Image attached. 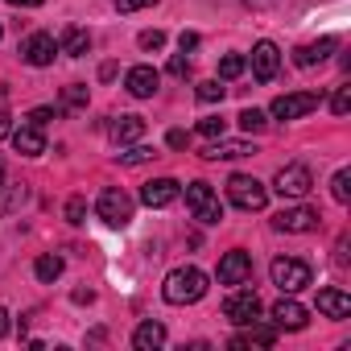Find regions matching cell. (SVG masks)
<instances>
[{
    "mask_svg": "<svg viewBox=\"0 0 351 351\" xmlns=\"http://www.w3.org/2000/svg\"><path fill=\"white\" fill-rule=\"evenodd\" d=\"M207 293V273L195 269V265H182V269H173L161 285V298L169 306H195L199 298Z\"/></svg>",
    "mask_w": 351,
    "mask_h": 351,
    "instance_id": "cell-1",
    "label": "cell"
},
{
    "mask_svg": "<svg viewBox=\"0 0 351 351\" xmlns=\"http://www.w3.org/2000/svg\"><path fill=\"white\" fill-rule=\"evenodd\" d=\"M269 273H273V285H277L281 293H298V289H306V285L314 281V269H310L306 261H298V256H277Z\"/></svg>",
    "mask_w": 351,
    "mask_h": 351,
    "instance_id": "cell-2",
    "label": "cell"
},
{
    "mask_svg": "<svg viewBox=\"0 0 351 351\" xmlns=\"http://www.w3.org/2000/svg\"><path fill=\"white\" fill-rule=\"evenodd\" d=\"M186 207H191V215L199 223H219L223 219V203H219L211 182H191L186 186Z\"/></svg>",
    "mask_w": 351,
    "mask_h": 351,
    "instance_id": "cell-3",
    "label": "cell"
},
{
    "mask_svg": "<svg viewBox=\"0 0 351 351\" xmlns=\"http://www.w3.org/2000/svg\"><path fill=\"white\" fill-rule=\"evenodd\" d=\"M95 215H99L108 228H128V219H132V199H128L120 186H108V191H99V199H95Z\"/></svg>",
    "mask_w": 351,
    "mask_h": 351,
    "instance_id": "cell-4",
    "label": "cell"
},
{
    "mask_svg": "<svg viewBox=\"0 0 351 351\" xmlns=\"http://www.w3.org/2000/svg\"><path fill=\"white\" fill-rule=\"evenodd\" d=\"M228 199H232L240 211H265L269 191H265L256 178H248V173H232V178H228Z\"/></svg>",
    "mask_w": 351,
    "mask_h": 351,
    "instance_id": "cell-5",
    "label": "cell"
},
{
    "mask_svg": "<svg viewBox=\"0 0 351 351\" xmlns=\"http://www.w3.org/2000/svg\"><path fill=\"white\" fill-rule=\"evenodd\" d=\"M310 186H314L310 169L298 165V161H293V165H281V169H277V178H273V191H277L281 199H306Z\"/></svg>",
    "mask_w": 351,
    "mask_h": 351,
    "instance_id": "cell-6",
    "label": "cell"
},
{
    "mask_svg": "<svg viewBox=\"0 0 351 351\" xmlns=\"http://www.w3.org/2000/svg\"><path fill=\"white\" fill-rule=\"evenodd\" d=\"M223 318L236 322V326H248V322H261V298L252 289H236L228 302H223Z\"/></svg>",
    "mask_w": 351,
    "mask_h": 351,
    "instance_id": "cell-7",
    "label": "cell"
},
{
    "mask_svg": "<svg viewBox=\"0 0 351 351\" xmlns=\"http://www.w3.org/2000/svg\"><path fill=\"white\" fill-rule=\"evenodd\" d=\"M314 108H318V95H314V91H293V95H277L269 112H273L277 120H302V116H310Z\"/></svg>",
    "mask_w": 351,
    "mask_h": 351,
    "instance_id": "cell-8",
    "label": "cell"
},
{
    "mask_svg": "<svg viewBox=\"0 0 351 351\" xmlns=\"http://www.w3.org/2000/svg\"><path fill=\"white\" fill-rule=\"evenodd\" d=\"M248 277H252V256L244 248L223 252V261H219V285H248Z\"/></svg>",
    "mask_w": 351,
    "mask_h": 351,
    "instance_id": "cell-9",
    "label": "cell"
},
{
    "mask_svg": "<svg viewBox=\"0 0 351 351\" xmlns=\"http://www.w3.org/2000/svg\"><path fill=\"white\" fill-rule=\"evenodd\" d=\"M269 318H273V326H277V330H302V326L310 322L306 306H302V302H293V293H285V298L269 310Z\"/></svg>",
    "mask_w": 351,
    "mask_h": 351,
    "instance_id": "cell-10",
    "label": "cell"
},
{
    "mask_svg": "<svg viewBox=\"0 0 351 351\" xmlns=\"http://www.w3.org/2000/svg\"><path fill=\"white\" fill-rule=\"evenodd\" d=\"M54 54H58V42H54L50 34H29V38L21 42V58H25L29 66H50Z\"/></svg>",
    "mask_w": 351,
    "mask_h": 351,
    "instance_id": "cell-11",
    "label": "cell"
},
{
    "mask_svg": "<svg viewBox=\"0 0 351 351\" xmlns=\"http://www.w3.org/2000/svg\"><path fill=\"white\" fill-rule=\"evenodd\" d=\"M277 71H281V50H277L273 42H256V46H252V75H256L261 83H273Z\"/></svg>",
    "mask_w": 351,
    "mask_h": 351,
    "instance_id": "cell-12",
    "label": "cell"
},
{
    "mask_svg": "<svg viewBox=\"0 0 351 351\" xmlns=\"http://www.w3.org/2000/svg\"><path fill=\"white\" fill-rule=\"evenodd\" d=\"M273 228H277V232H289V236L314 232V228H318V211H310V207H285V211L273 219Z\"/></svg>",
    "mask_w": 351,
    "mask_h": 351,
    "instance_id": "cell-13",
    "label": "cell"
},
{
    "mask_svg": "<svg viewBox=\"0 0 351 351\" xmlns=\"http://www.w3.org/2000/svg\"><path fill=\"white\" fill-rule=\"evenodd\" d=\"M178 195H182V186L173 182V178H153V182H145V186H141V203H145V207H153V211L169 207Z\"/></svg>",
    "mask_w": 351,
    "mask_h": 351,
    "instance_id": "cell-14",
    "label": "cell"
},
{
    "mask_svg": "<svg viewBox=\"0 0 351 351\" xmlns=\"http://www.w3.org/2000/svg\"><path fill=\"white\" fill-rule=\"evenodd\" d=\"M157 83H161V75H157L153 66H132L128 79H124V87H128L132 99H149V95H157Z\"/></svg>",
    "mask_w": 351,
    "mask_h": 351,
    "instance_id": "cell-15",
    "label": "cell"
},
{
    "mask_svg": "<svg viewBox=\"0 0 351 351\" xmlns=\"http://www.w3.org/2000/svg\"><path fill=\"white\" fill-rule=\"evenodd\" d=\"M108 136H112L116 145H136V141L145 136V120H141V116H116V120L108 124Z\"/></svg>",
    "mask_w": 351,
    "mask_h": 351,
    "instance_id": "cell-16",
    "label": "cell"
},
{
    "mask_svg": "<svg viewBox=\"0 0 351 351\" xmlns=\"http://www.w3.org/2000/svg\"><path fill=\"white\" fill-rule=\"evenodd\" d=\"M13 145H17L21 157H42V153H46V136H42V128H34L29 120L13 132Z\"/></svg>",
    "mask_w": 351,
    "mask_h": 351,
    "instance_id": "cell-17",
    "label": "cell"
},
{
    "mask_svg": "<svg viewBox=\"0 0 351 351\" xmlns=\"http://www.w3.org/2000/svg\"><path fill=\"white\" fill-rule=\"evenodd\" d=\"M252 153H256V149H252L248 141H223V136H219L215 145L203 149L207 161H236V157H252Z\"/></svg>",
    "mask_w": 351,
    "mask_h": 351,
    "instance_id": "cell-18",
    "label": "cell"
},
{
    "mask_svg": "<svg viewBox=\"0 0 351 351\" xmlns=\"http://www.w3.org/2000/svg\"><path fill=\"white\" fill-rule=\"evenodd\" d=\"M318 310H322L326 318H351V293H343V289H322V293H318Z\"/></svg>",
    "mask_w": 351,
    "mask_h": 351,
    "instance_id": "cell-19",
    "label": "cell"
},
{
    "mask_svg": "<svg viewBox=\"0 0 351 351\" xmlns=\"http://www.w3.org/2000/svg\"><path fill=\"white\" fill-rule=\"evenodd\" d=\"M91 50V34L87 29H79V25H71V29H62V42H58V54H66V58H83Z\"/></svg>",
    "mask_w": 351,
    "mask_h": 351,
    "instance_id": "cell-20",
    "label": "cell"
},
{
    "mask_svg": "<svg viewBox=\"0 0 351 351\" xmlns=\"http://www.w3.org/2000/svg\"><path fill=\"white\" fill-rule=\"evenodd\" d=\"M161 343H165V326L153 322V318L132 330V347H136V351H153V347H161Z\"/></svg>",
    "mask_w": 351,
    "mask_h": 351,
    "instance_id": "cell-21",
    "label": "cell"
},
{
    "mask_svg": "<svg viewBox=\"0 0 351 351\" xmlns=\"http://www.w3.org/2000/svg\"><path fill=\"white\" fill-rule=\"evenodd\" d=\"M273 347L277 343V326H256V322H248V330H240L236 339H232V347Z\"/></svg>",
    "mask_w": 351,
    "mask_h": 351,
    "instance_id": "cell-22",
    "label": "cell"
},
{
    "mask_svg": "<svg viewBox=\"0 0 351 351\" xmlns=\"http://www.w3.org/2000/svg\"><path fill=\"white\" fill-rule=\"evenodd\" d=\"M330 50H335V42H330V38H322V42H310V46H298V50H293V62H298V66L306 71V66H314V62H322V58H326Z\"/></svg>",
    "mask_w": 351,
    "mask_h": 351,
    "instance_id": "cell-23",
    "label": "cell"
},
{
    "mask_svg": "<svg viewBox=\"0 0 351 351\" xmlns=\"http://www.w3.org/2000/svg\"><path fill=\"white\" fill-rule=\"evenodd\" d=\"M34 273H38L42 285H54V281L62 277V256H58V252H42V256L34 261Z\"/></svg>",
    "mask_w": 351,
    "mask_h": 351,
    "instance_id": "cell-24",
    "label": "cell"
},
{
    "mask_svg": "<svg viewBox=\"0 0 351 351\" xmlns=\"http://www.w3.org/2000/svg\"><path fill=\"white\" fill-rule=\"evenodd\" d=\"M79 108H87V87H83V83H71V87L62 91V108H58V112H79Z\"/></svg>",
    "mask_w": 351,
    "mask_h": 351,
    "instance_id": "cell-25",
    "label": "cell"
},
{
    "mask_svg": "<svg viewBox=\"0 0 351 351\" xmlns=\"http://www.w3.org/2000/svg\"><path fill=\"white\" fill-rule=\"evenodd\" d=\"M195 95H199V99H203V104H219V99H223V95H228V87H223V83H219V79H203V83H199V87H195Z\"/></svg>",
    "mask_w": 351,
    "mask_h": 351,
    "instance_id": "cell-26",
    "label": "cell"
},
{
    "mask_svg": "<svg viewBox=\"0 0 351 351\" xmlns=\"http://www.w3.org/2000/svg\"><path fill=\"white\" fill-rule=\"evenodd\" d=\"M330 195H335V203H351V169H339L330 178Z\"/></svg>",
    "mask_w": 351,
    "mask_h": 351,
    "instance_id": "cell-27",
    "label": "cell"
},
{
    "mask_svg": "<svg viewBox=\"0 0 351 351\" xmlns=\"http://www.w3.org/2000/svg\"><path fill=\"white\" fill-rule=\"evenodd\" d=\"M120 157V165H145V161H153L157 153L149 149V145H132V149H124V153H116Z\"/></svg>",
    "mask_w": 351,
    "mask_h": 351,
    "instance_id": "cell-28",
    "label": "cell"
},
{
    "mask_svg": "<svg viewBox=\"0 0 351 351\" xmlns=\"http://www.w3.org/2000/svg\"><path fill=\"white\" fill-rule=\"evenodd\" d=\"M236 120H240V128H244V132H261V128L269 124V120H265V112H256V108H244Z\"/></svg>",
    "mask_w": 351,
    "mask_h": 351,
    "instance_id": "cell-29",
    "label": "cell"
},
{
    "mask_svg": "<svg viewBox=\"0 0 351 351\" xmlns=\"http://www.w3.org/2000/svg\"><path fill=\"white\" fill-rule=\"evenodd\" d=\"M244 66H248V62H244L240 54H228V58L219 62V79H240V75H244Z\"/></svg>",
    "mask_w": 351,
    "mask_h": 351,
    "instance_id": "cell-30",
    "label": "cell"
},
{
    "mask_svg": "<svg viewBox=\"0 0 351 351\" xmlns=\"http://www.w3.org/2000/svg\"><path fill=\"white\" fill-rule=\"evenodd\" d=\"M330 112H335V116H347V112H351V87H339V91H335Z\"/></svg>",
    "mask_w": 351,
    "mask_h": 351,
    "instance_id": "cell-31",
    "label": "cell"
},
{
    "mask_svg": "<svg viewBox=\"0 0 351 351\" xmlns=\"http://www.w3.org/2000/svg\"><path fill=\"white\" fill-rule=\"evenodd\" d=\"M223 128H228V120H219V116L199 120V132H203V136H223Z\"/></svg>",
    "mask_w": 351,
    "mask_h": 351,
    "instance_id": "cell-32",
    "label": "cell"
},
{
    "mask_svg": "<svg viewBox=\"0 0 351 351\" xmlns=\"http://www.w3.org/2000/svg\"><path fill=\"white\" fill-rule=\"evenodd\" d=\"M169 75H173V79H186V75H191V58H186V54H173V58H169Z\"/></svg>",
    "mask_w": 351,
    "mask_h": 351,
    "instance_id": "cell-33",
    "label": "cell"
},
{
    "mask_svg": "<svg viewBox=\"0 0 351 351\" xmlns=\"http://www.w3.org/2000/svg\"><path fill=\"white\" fill-rule=\"evenodd\" d=\"M165 46V34L161 29H145L141 34V50H161Z\"/></svg>",
    "mask_w": 351,
    "mask_h": 351,
    "instance_id": "cell-34",
    "label": "cell"
},
{
    "mask_svg": "<svg viewBox=\"0 0 351 351\" xmlns=\"http://www.w3.org/2000/svg\"><path fill=\"white\" fill-rule=\"evenodd\" d=\"M54 116H58V108H34V112H29V124H34V128H46Z\"/></svg>",
    "mask_w": 351,
    "mask_h": 351,
    "instance_id": "cell-35",
    "label": "cell"
},
{
    "mask_svg": "<svg viewBox=\"0 0 351 351\" xmlns=\"http://www.w3.org/2000/svg\"><path fill=\"white\" fill-rule=\"evenodd\" d=\"M83 211H87L83 199H71V203H66V219H71V223H83Z\"/></svg>",
    "mask_w": 351,
    "mask_h": 351,
    "instance_id": "cell-36",
    "label": "cell"
},
{
    "mask_svg": "<svg viewBox=\"0 0 351 351\" xmlns=\"http://www.w3.org/2000/svg\"><path fill=\"white\" fill-rule=\"evenodd\" d=\"M149 5H157V0H116L120 13H136V9H149Z\"/></svg>",
    "mask_w": 351,
    "mask_h": 351,
    "instance_id": "cell-37",
    "label": "cell"
},
{
    "mask_svg": "<svg viewBox=\"0 0 351 351\" xmlns=\"http://www.w3.org/2000/svg\"><path fill=\"white\" fill-rule=\"evenodd\" d=\"M5 136H13V116L0 108V141H5Z\"/></svg>",
    "mask_w": 351,
    "mask_h": 351,
    "instance_id": "cell-38",
    "label": "cell"
},
{
    "mask_svg": "<svg viewBox=\"0 0 351 351\" xmlns=\"http://www.w3.org/2000/svg\"><path fill=\"white\" fill-rule=\"evenodd\" d=\"M178 46H182V54L199 50V34H182V38H178Z\"/></svg>",
    "mask_w": 351,
    "mask_h": 351,
    "instance_id": "cell-39",
    "label": "cell"
},
{
    "mask_svg": "<svg viewBox=\"0 0 351 351\" xmlns=\"http://www.w3.org/2000/svg\"><path fill=\"white\" fill-rule=\"evenodd\" d=\"M165 141H169V149H186V132H178V128H173Z\"/></svg>",
    "mask_w": 351,
    "mask_h": 351,
    "instance_id": "cell-40",
    "label": "cell"
},
{
    "mask_svg": "<svg viewBox=\"0 0 351 351\" xmlns=\"http://www.w3.org/2000/svg\"><path fill=\"white\" fill-rule=\"evenodd\" d=\"M5 335H9V310L0 306V339H5Z\"/></svg>",
    "mask_w": 351,
    "mask_h": 351,
    "instance_id": "cell-41",
    "label": "cell"
},
{
    "mask_svg": "<svg viewBox=\"0 0 351 351\" xmlns=\"http://www.w3.org/2000/svg\"><path fill=\"white\" fill-rule=\"evenodd\" d=\"M9 5H13V9H38L42 0H9Z\"/></svg>",
    "mask_w": 351,
    "mask_h": 351,
    "instance_id": "cell-42",
    "label": "cell"
},
{
    "mask_svg": "<svg viewBox=\"0 0 351 351\" xmlns=\"http://www.w3.org/2000/svg\"><path fill=\"white\" fill-rule=\"evenodd\" d=\"M0 182H5V165H0Z\"/></svg>",
    "mask_w": 351,
    "mask_h": 351,
    "instance_id": "cell-43",
    "label": "cell"
},
{
    "mask_svg": "<svg viewBox=\"0 0 351 351\" xmlns=\"http://www.w3.org/2000/svg\"><path fill=\"white\" fill-rule=\"evenodd\" d=\"M0 38H5V29H0Z\"/></svg>",
    "mask_w": 351,
    "mask_h": 351,
    "instance_id": "cell-44",
    "label": "cell"
}]
</instances>
